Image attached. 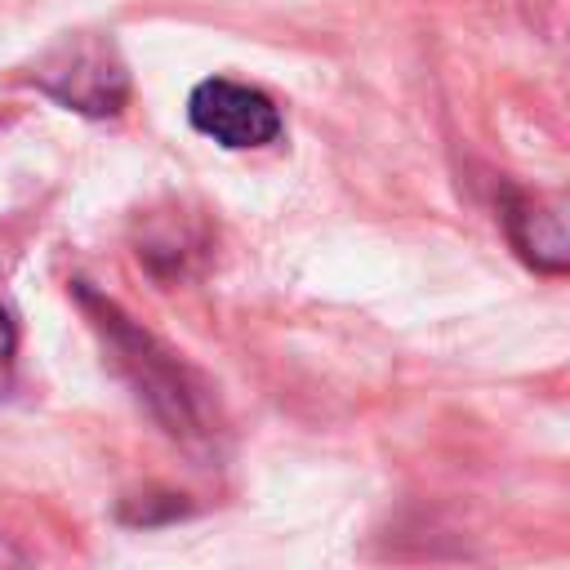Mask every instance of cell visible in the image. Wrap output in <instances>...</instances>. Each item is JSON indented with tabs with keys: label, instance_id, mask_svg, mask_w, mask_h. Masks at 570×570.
Listing matches in <instances>:
<instances>
[{
	"label": "cell",
	"instance_id": "1",
	"mask_svg": "<svg viewBox=\"0 0 570 570\" xmlns=\"http://www.w3.org/2000/svg\"><path fill=\"white\" fill-rule=\"evenodd\" d=\"M76 303L89 316L94 334L102 338L107 361L129 383L138 405L187 450H209L218 436V401L214 387L151 330H142L116 298L98 294L94 285L76 281Z\"/></svg>",
	"mask_w": 570,
	"mask_h": 570
},
{
	"label": "cell",
	"instance_id": "2",
	"mask_svg": "<svg viewBox=\"0 0 570 570\" xmlns=\"http://www.w3.org/2000/svg\"><path fill=\"white\" fill-rule=\"evenodd\" d=\"M31 80L58 107L89 120L120 116L129 102V71L107 36H62L36 58Z\"/></svg>",
	"mask_w": 570,
	"mask_h": 570
},
{
	"label": "cell",
	"instance_id": "3",
	"mask_svg": "<svg viewBox=\"0 0 570 570\" xmlns=\"http://www.w3.org/2000/svg\"><path fill=\"white\" fill-rule=\"evenodd\" d=\"M187 120L196 134L214 138L227 151L272 147L285 129L272 94H263L258 85H245V80H227V76H205L200 85H191Z\"/></svg>",
	"mask_w": 570,
	"mask_h": 570
},
{
	"label": "cell",
	"instance_id": "4",
	"mask_svg": "<svg viewBox=\"0 0 570 570\" xmlns=\"http://www.w3.org/2000/svg\"><path fill=\"white\" fill-rule=\"evenodd\" d=\"M499 218H503V232H508L512 249H517L534 272L561 276V272L570 267V236H566V218H561L557 205H548V200L534 196V191L503 187V196H499Z\"/></svg>",
	"mask_w": 570,
	"mask_h": 570
},
{
	"label": "cell",
	"instance_id": "5",
	"mask_svg": "<svg viewBox=\"0 0 570 570\" xmlns=\"http://www.w3.org/2000/svg\"><path fill=\"white\" fill-rule=\"evenodd\" d=\"M13 370H18V325L0 303V396L13 387Z\"/></svg>",
	"mask_w": 570,
	"mask_h": 570
}]
</instances>
